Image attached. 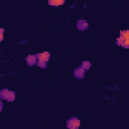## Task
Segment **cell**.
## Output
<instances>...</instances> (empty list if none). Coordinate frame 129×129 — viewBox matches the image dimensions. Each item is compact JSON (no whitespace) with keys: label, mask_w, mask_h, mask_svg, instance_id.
<instances>
[{"label":"cell","mask_w":129,"mask_h":129,"mask_svg":"<svg viewBox=\"0 0 129 129\" xmlns=\"http://www.w3.org/2000/svg\"><path fill=\"white\" fill-rule=\"evenodd\" d=\"M88 26H89V24H88L87 20H85V19H81V20H79V21L77 22V27H78L80 30H82V31L86 30V29L88 28Z\"/></svg>","instance_id":"cell-6"},{"label":"cell","mask_w":129,"mask_h":129,"mask_svg":"<svg viewBox=\"0 0 129 129\" xmlns=\"http://www.w3.org/2000/svg\"><path fill=\"white\" fill-rule=\"evenodd\" d=\"M25 60H26V63H27L29 67L36 64L37 61H38V60H37V56H36V54H29V55H27L26 58H25Z\"/></svg>","instance_id":"cell-5"},{"label":"cell","mask_w":129,"mask_h":129,"mask_svg":"<svg viewBox=\"0 0 129 129\" xmlns=\"http://www.w3.org/2000/svg\"><path fill=\"white\" fill-rule=\"evenodd\" d=\"M39 68H42V69H45L46 68V62H43V61H37L36 63Z\"/></svg>","instance_id":"cell-11"},{"label":"cell","mask_w":129,"mask_h":129,"mask_svg":"<svg viewBox=\"0 0 129 129\" xmlns=\"http://www.w3.org/2000/svg\"><path fill=\"white\" fill-rule=\"evenodd\" d=\"M120 36L124 38V40L129 39V30H122L120 31Z\"/></svg>","instance_id":"cell-9"},{"label":"cell","mask_w":129,"mask_h":129,"mask_svg":"<svg viewBox=\"0 0 129 129\" xmlns=\"http://www.w3.org/2000/svg\"><path fill=\"white\" fill-rule=\"evenodd\" d=\"M116 44H117L118 46H123V44H124V38L121 37V36H119V37L116 39Z\"/></svg>","instance_id":"cell-10"},{"label":"cell","mask_w":129,"mask_h":129,"mask_svg":"<svg viewBox=\"0 0 129 129\" xmlns=\"http://www.w3.org/2000/svg\"><path fill=\"white\" fill-rule=\"evenodd\" d=\"M80 125H81V121L77 117H72V118L68 119V121H67L68 129H79Z\"/></svg>","instance_id":"cell-2"},{"label":"cell","mask_w":129,"mask_h":129,"mask_svg":"<svg viewBox=\"0 0 129 129\" xmlns=\"http://www.w3.org/2000/svg\"><path fill=\"white\" fill-rule=\"evenodd\" d=\"M0 98L2 100H6L8 102H13L16 98V93L13 91H10L8 89H2L0 91Z\"/></svg>","instance_id":"cell-1"},{"label":"cell","mask_w":129,"mask_h":129,"mask_svg":"<svg viewBox=\"0 0 129 129\" xmlns=\"http://www.w3.org/2000/svg\"><path fill=\"white\" fill-rule=\"evenodd\" d=\"M81 67H82L85 71H89V70L91 69V67H92V63H91V61H89V60H83L82 63H81Z\"/></svg>","instance_id":"cell-8"},{"label":"cell","mask_w":129,"mask_h":129,"mask_svg":"<svg viewBox=\"0 0 129 129\" xmlns=\"http://www.w3.org/2000/svg\"><path fill=\"white\" fill-rule=\"evenodd\" d=\"M62 4H64L63 0H50V1H48V5H50V6H59Z\"/></svg>","instance_id":"cell-7"},{"label":"cell","mask_w":129,"mask_h":129,"mask_svg":"<svg viewBox=\"0 0 129 129\" xmlns=\"http://www.w3.org/2000/svg\"><path fill=\"white\" fill-rule=\"evenodd\" d=\"M3 34H4V29L0 28V41L3 40Z\"/></svg>","instance_id":"cell-12"},{"label":"cell","mask_w":129,"mask_h":129,"mask_svg":"<svg viewBox=\"0 0 129 129\" xmlns=\"http://www.w3.org/2000/svg\"><path fill=\"white\" fill-rule=\"evenodd\" d=\"M2 107H3V104L2 102H0V111H2Z\"/></svg>","instance_id":"cell-13"},{"label":"cell","mask_w":129,"mask_h":129,"mask_svg":"<svg viewBox=\"0 0 129 129\" xmlns=\"http://www.w3.org/2000/svg\"><path fill=\"white\" fill-rule=\"evenodd\" d=\"M74 77L76 78V79H79V80H81V79H83L84 78V76H85V74H86V71L82 68V67H79V68H77V69H75L74 70Z\"/></svg>","instance_id":"cell-4"},{"label":"cell","mask_w":129,"mask_h":129,"mask_svg":"<svg viewBox=\"0 0 129 129\" xmlns=\"http://www.w3.org/2000/svg\"><path fill=\"white\" fill-rule=\"evenodd\" d=\"M37 56V60L38 61H43V62H47L50 58V53L48 51H43V52H40V53H37L36 54Z\"/></svg>","instance_id":"cell-3"}]
</instances>
